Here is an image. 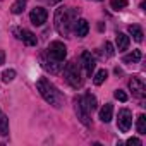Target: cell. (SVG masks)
I'll use <instances>...</instances> for the list:
<instances>
[{"label": "cell", "mask_w": 146, "mask_h": 146, "mask_svg": "<svg viewBox=\"0 0 146 146\" xmlns=\"http://www.w3.org/2000/svg\"><path fill=\"white\" fill-rule=\"evenodd\" d=\"M129 35L136 40V41H143V29L139 28V26H136V24H132V26H129Z\"/></svg>", "instance_id": "obj_16"}, {"label": "cell", "mask_w": 146, "mask_h": 146, "mask_svg": "<svg viewBox=\"0 0 146 146\" xmlns=\"http://www.w3.org/2000/svg\"><path fill=\"white\" fill-rule=\"evenodd\" d=\"M88 31H90V24H88L86 19H78V21H74V33H76L79 38H84V36L88 35Z\"/></svg>", "instance_id": "obj_11"}, {"label": "cell", "mask_w": 146, "mask_h": 146, "mask_svg": "<svg viewBox=\"0 0 146 146\" xmlns=\"http://www.w3.org/2000/svg\"><path fill=\"white\" fill-rule=\"evenodd\" d=\"M136 127H137V132H139V134H146V117H144L143 113L137 117V124H136Z\"/></svg>", "instance_id": "obj_21"}, {"label": "cell", "mask_w": 146, "mask_h": 146, "mask_svg": "<svg viewBox=\"0 0 146 146\" xmlns=\"http://www.w3.org/2000/svg\"><path fill=\"white\" fill-rule=\"evenodd\" d=\"M76 19V11L74 9H65L60 7L55 12V29L58 31V35L67 36L70 33V24Z\"/></svg>", "instance_id": "obj_2"}, {"label": "cell", "mask_w": 146, "mask_h": 146, "mask_svg": "<svg viewBox=\"0 0 146 146\" xmlns=\"http://www.w3.org/2000/svg\"><path fill=\"white\" fill-rule=\"evenodd\" d=\"M98 2H100V0H98Z\"/></svg>", "instance_id": "obj_28"}, {"label": "cell", "mask_w": 146, "mask_h": 146, "mask_svg": "<svg viewBox=\"0 0 146 146\" xmlns=\"http://www.w3.org/2000/svg\"><path fill=\"white\" fill-rule=\"evenodd\" d=\"M4 62H5V53H4V50H0V65Z\"/></svg>", "instance_id": "obj_27"}, {"label": "cell", "mask_w": 146, "mask_h": 146, "mask_svg": "<svg viewBox=\"0 0 146 146\" xmlns=\"http://www.w3.org/2000/svg\"><path fill=\"white\" fill-rule=\"evenodd\" d=\"M2 78H4V81H5V83H11V81L16 78V70H14V69H9V70H5L4 74H2Z\"/></svg>", "instance_id": "obj_23"}, {"label": "cell", "mask_w": 146, "mask_h": 146, "mask_svg": "<svg viewBox=\"0 0 146 146\" xmlns=\"http://www.w3.org/2000/svg\"><path fill=\"white\" fill-rule=\"evenodd\" d=\"M108 78V72L105 70V69H102V70H98L96 72V76H95V79H93V83L96 84V86H100V84H103V81Z\"/></svg>", "instance_id": "obj_20"}, {"label": "cell", "mask_w": 146, "mask_h": 146, "mask_svg": "<svg viewBox=\"0 0 146 146\" xmlns=\"http://www.w3.org/2000/svg\"><path fill=\"white\" fill-rule=\"evenodd\" d=\"M129 43H131V40H129V36H127V35H124V33H117L115 45H117V50H119V52L127 50V48H129Z\"/></svg>", "instance_id": "obj_14"}, {"label": "cell", "mask_w": 146, "mask_h": 146, "mask_svg": "<svg viewBox=\"0 0 146 146\" xmlns=\"http://www.w3.org/2000/svg\"><path fill=\"white\" fill-rule=\"evenodd\" d=\"M0 134L2 136L9 134V119L5 115H2V113H0Z\"/></svg>", "instance_id": "obj_19"}, {"label": "cell", "mask_w": 146, "mask_h": 146, "mask_svg": "<svg viewBox=\"0 0 146 146\" xmlns=\"http://www.w3.org/2000/svg\"><path fill=\"white\" fill-rule=\"evenodd\" d=\"M115 98H117L119 102H127V95H125L122 90H117V91H115Z\"/></svg>", "instance_id": "obj_24"}, {"label": "cell", "mask_w": 146, "mask_h": 146, "mask_svg": "<svg viewBox=\"0 0 146 146\" xmlns=\"http://www.w3.org/2000/svg\"><path fill=\"white\" fill-rule=\"evenodd\" d=\"M81 103H83V107L91 113L93 110H96V105H98V102H96V96H93L91 93H86L84 96H83V100H81Z\"/></svg>", "instance_id": "obj_12"}, {"label": "cell", "mask_w": 146, "mask_h": 146, "mask_svg": "<svg viewBox=\"0 0 146 146\" xmlns=\"http://www.w3.org/2000/svg\"><path fill=\"white\" fill-rule=\"evenodd\" d=\"M129 88L134 93V96H137V98H143L144 96V83L139 78H132L129 81Z\"/></svg>", "instance_id": "obj_9"}, {"label": "cell", "mask_w": 146, "mask_h": 146, "mask_svg": "<svg viewBox=\"0 0 146 146\" xmlns=\"http://www.w3.org/2000/svg\"><path fill=\"white\" fill-rule=\"evenodd\" d=\"M131 125H132V113H131V110H127V108H122V110L119 112L117 127H119L122 132H127V131L131 129Z\"/></svg>", "instance_id": "obj_5"}, {"label": "cell", "mask_w": 146, "mask_h": 146, "mask_svg": "<svg viewBox=\"0 0 146 146\" xmlns=\"http://www.w3.org/2000/svg\"><path fill=\"white\" fill-rule=\"evenodd\" d=\"M76 113H78V119H79L84 125H91V120H90V112L83 107L81 98H78V100H76Z\"/></svg>", "instance_id": "obj_8"}, {"label": "cell", "mask_w": 146, "mask_h": 146, "mask_svg": "<svg viewBox=\"0 0 146 146\" xmlns=\"http://www.w3.org/2000/svg\"><path fill=\"white\" fill-rule=\"evenodd\" d=\"M36 88H38L40 95L43 96V100H45L46 103L53 105L55 108H60V107H62L64 98H62V95L57 91V88H55L50 81H46L45 78H41V79L36 83Z\"/></svg>", "instance_id": "obj_1"}, {"label": "cell", "mask_w": 146, "mask_h": 146, "mask_svg": "<svg viewBox=\"0 0 146 146\" xmlns=\"http://www.w3.org/2000/svg\"><path fill=\"white\" fill-rule=\"evenodd\" d=\"M64 78L72 88H81L83 86V76H81V69L79 64L76 62H69L64 69Z\"/></svg>", "instance_id": "obj_3"}, {"label": "cell", "mask_w": 146, "mask_h": 146, "mask_svg": "<svg viewBox=\"0 0 146 146\" xmlns=\"http://www.w3.org/2000/svg\"><path fill=\"white\" fill-rule=\"evenodd\" d=\"M127 144H134V146H141L143 143H141V139H137V137H131V139H127Z\"/></svg>", "instance_id": "obj_26"}, {"label": "cell", "mask_w": 146, "mask_h": 146, "mask_svg": "<svg viewBox=\"0 0 146 146\" xmlns=\"http://www.w3.org/2000/svg\"><path fill=\"white\" fill-rule=\"evenodd\" d=\"M112 115H113V107H112V103H105V105L100 108V120L107 124V122L112 120Z\"/></svg>", "instance_id": "obj_13"}, {"label": "cell", "mask_w": 146, "mask_h": 146, "mask_svg": "<svg viewBox=\"0 0 146 146\" xmlns=\"http://www.w3.org/2000/svg\"><path fill=\"white\" fill-rule=\"evenodd\" d=\"M105 48H107V55H108V57H112V55L115 53V52H113V46H112L110 41H105Z\"/></svg>", "instance_id": "obj_25"}, {"label": "cell", "mask_w": 146, "mask_h": 146, "mask_svg": "<svg viewBox=\"0 0 146 146\" xmlns=\"http://www.w3.org/2000/svg\"><path fill=\"white\" fill-rule=\"evenodd\" d=\"M16 35H19L17 38H21L28 46H36V43H38V40H36V36H35V33H31L29 29H16L14 31Z\"/></svg>", "instance_id": "obj_7"}, {"label": "cell", "mask_w": 146, "mask_h": 146, "mask_svg": "<svg viewBox=\"0 0 146 146\" xmlns=\"http://www.w3.org/2000/svg\"><path fill=\"white\" fill-rule=\"evenodd\" d=\"M48 55L52 60H57V62H62L65 57H67V48L62 41H52L50 46H48Z\"/></svg>", "instance_id": "obj_4"}, {"label": "cell", "mask_w": 146, "mask_h": 146, "mask_svg": "<svg viewBox=\"0 0 146 146\" xmlns=\"http://www.w3.org/2000/svg\"><path fill=\"white\" fill-rule=\"evenodd\" d=\"M127 7V0H112V9L115 11H122Z\"/></svg>", "instance_id": "obj_22"}, {"label": "cell", "mask_w": 146, "mask_h": 146, "mask_svg": "<svg viewBox=\"0 0 146 146\" xmlns=\"http://www.w3.org/2000/svg\"><path fill=\"white\" fill-rule=\"evenodd\" d=\"M46 17H48V12L43 7H35L29 14V19L35 26H41L43 23H46Z\"/></svg>", "instance_id": "obj_6"}, {"label": "cell", "mask_w": 146, "mask_h": 146, "mask_svg": "<svg viewBox=\"0 0 146 146\" xmlns=\"http://www.w3.org/2000/svg\"><path fill=\"white\" fill-rule=\"evenodd\" d=\"M41 65H43V69L50 70L52 74H57V72L60 70V64H58L57 60H52V62H48L45 57H41Z\"/></svg>", "instance_id": "obj_15"}, {"label": "cell", "mask_w": 146, "mask_h": 146, "mask_svg": "<svg viewBox=\"0 0 146 146\" xmlns=\"http://www.w3.org/2000/svg\"><path fill=\"white\" fill-rule=\"evenodd\" d=\"M81 62H83V67L86 69V74L91 78L93 70H95V65H96V62H95V58L91 57V53H90V52H84V53L81 55Z\"/></svg>", "instance_id": "obj_10"}, {"label": "cell", "mask_w": 146, "mask_h": 146, "mask_svg": "<svg viewBox=\"0 0 146 146\" xmlns=\"http://www.w3.org/2000/svg\"><path fill=\"white\" fill-rule=\"evenodd\" d=\"M26 7V0H16V2L11 5V12L12 14H21Z\"/></svg>", "instance_id": "obj_18"}, {"label": "cell", "mask_w": 146, "mask_h": 146, "mask_svg": "<svg viewBox=\"0 0 146 146\" xmlns=\"http://www.w3.org/2000/svg\"><path fill=\"white\" fill-rule=\"evenodd\" d=\"M141 57H143L141 52H139V50H134L132 53H129V55L124 57V62H125V64H134V62H139Z\"/></svg>", "instance_id": "obj_17"}]
</instances>
